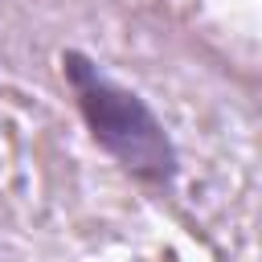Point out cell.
Returning a JSON list of instances; mask_svg holds the SVG:
<instances>
[{
    "instance_id": "cell-1",
    "label": "cell",
    "mask_w": 262,
    "mask_h": 262,
    "mask_svg": "<svg viewBox=\"0 0 262 262\" xmlns=\"http://www.w3.org/2000/svg\"><path fill=\"white\" fill-rule=\"evenodd\" d=\"M61 74L74 90L78 115L90 127L94 143L127 176H135L151 188H168L180 172V160H176L172 135L164 131V123L147 106V98H139L135 90L106 78L98 70V61H90L82 49L61 53Z\"/></svg>"
}]
</instances>
